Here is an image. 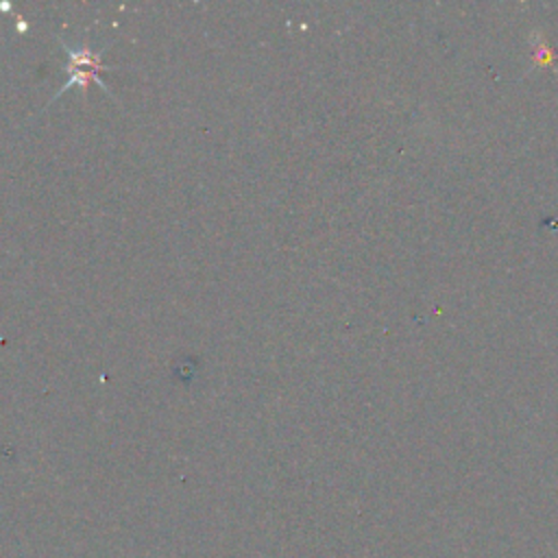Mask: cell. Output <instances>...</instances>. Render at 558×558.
<instances>
[{
    "mask_svg": "<svg viewBox=\"0 0 558 558\" xmlns=\"http://www.w3.org/2000/svg\"><path fill=\"white\" fill-rule=\"evenodd\" d=\"M63 48H65V54H68V63L63 68L68 72V81L63 83V87L52 98H59L72 85H81V89L85 92L89 81H96L107 92V83L100 78V72L107 70L102 65L100 52H94L87 44H83L81 48H70L68 44H63Z\"/></svg>",
    "mask_w": 558,
    "mask_h": 558,
    "instance_id": "obj_1",
    "label": "cell"
}]
</instances>
